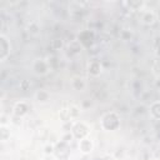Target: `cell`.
<instances>
[{"mask_svg": "<svg viewBox=\"0 0 160 160\" xmlns=\"http://www.w3.org/2000/svg\"><path fill=\"white\" fill-rule=\"evenodd\" d=\"M68 110H69V119L70 120L79 118V115H80V108L79 106H76V105H69L68 106Z\"/></svg>", "mask_w": 160, "mask_h": 160, "instance_id": "obj_11", "label": "cell"}, {"mask_svg": "<svg viewBox=\"0 0 160 160\" xmlns=\"http://www.w3.org/2000/svg\"><path fill=\"white\" fill-rule=\"evenodd\" d=\"M159 55H160V48H159Z\"/></svg>", "mask_w": 160, "mask_h": 160, "instance_id": "obj_20", "label": "cell"}, {"mask_svg": "<svg viewBox=\"0 0 160 160\" xmlns=\"http://www.w3.org/2000/svg\"><path fill=\"white\" fill-rule=\"evenodd\" d=\"M35 98H36V100L39 102H46L50 99V94L48 91H45V90H39V91H36Z\"/></svg>", "mask_w": 160, "mask_h": 160, "instance_id": "obj_12", "label": "cell"}, {"mask_svg": "<svg viewBox=\"0 0 160 160\" xmlns=\"http://www.w3.org/2000/svg\"><path fill=\"white\" fill-rule=\"evenodd\" d=\"M71 134H72V136L75 139H79V140L85 139L89 135V128H88V125L85 122L78 121L71 126Z\"/></svg>", "mask_w": 160, "mask_h": 160, "instance_id": "obj_3", "label": "cell"}, {"mask_svg": "<svg viewBox=\"0 0 160 160\" xmlns=\"http://www.w3.org/2000/svg\"><path fill=\"white\" fill-rule=\"evenodd\" d=\"M29 110H30V106H29V104L26 101H19L14 106V115L16 118L21 119L22 116H25L29 112Z\"/></svg>", "mask_w": 160, "mask_h": 160, "instance_id": "obj_6", "label": "cell"}, {"mask_svg": "<svg viewBox=\"0 0 160 160\" xmlns=\"http://www.w3.org/2000/svg\"><path fill=\"white\" fill-rule=\"evenodd\" d=\"M92 148H94L92 141L89 138H85V139L79 140V150L82 154H90L92 151Z\"/></svg>", "mask_w": 160, "mask_h": 160, "instance_id": "obj_7", "label": "cell"}, {"mask_svg": "<svg viewBox=\"0 0 160 160\" xmlns=\"http://www.w3.org/2000/svg\"><path fill=\"white\" fill-rule=\"evenodd\" d=\"M72 86H74L75 90H82L85 88V82H84V80L81 78H76L72 81Z\"/></svg>", "mask_w": 160, "mask_h": 160, "instance_id": "obj_16", "label": "cell"}, {"mask_svg": "<svg viewBox=\"0 0 160 160\" xmlns=\"http://www.w3.org/2000/svg\"><path fill=\"white\" fill-rule=\"evenodd\" d=\"M94 39L95 36L91 30H82L78 34V38H76V40L80 42L82 48H90L94 44Z\"/></svg>", "mask_w": 160, "mask_h": 160, "instance_id": "obj_4", "label": "cell"}, {"mask_svg": "<svg viewBox=\"0 0 160 160\" xmlns=\"http://www.w3.org/2000/svg\"><path fill=\"white\" fill-rule=\"evenodd\" d=\"M9 54H10V42L8 41L5 35H1L0 36V60L5 61Z\"/></svg>", "mask_w": 160, "mask_h": 160, "instance_id": "obj_5", "label": "cell"}, {"mask_svg": "<svg viewBox=\"0 0 160 160\" xmlns=\"http://www.w3.org/2000/svg\"><path fill=\"white\" fill-rule=\"evenodd\" d=\"M51 46L54 48V49H60L61 46H62V41H61V39H54L52 41H51Z\"/></svg>", "mask_w": 160, "mask_h": 160, "instance_id": "obj_17", "label": "cell"}, {"mask_svg": "<svg viewBox=\"0 0 160 160\" xmlns=\"http://www.w3.org/2000/svg\"><path fill=\"white\" fill-rule=\"evenodd\" d=\"M150 111H151V114L155 119H160V101L154 102L150 108Z\"/></svg>", "mask_w": 160, "mask_h": 160, "instance_id": "obj_14", "label": "cell"}, {"mask_svg": "<svg viewBox=\"0 0 160 160\" xmlns=\"http://www.w3.org/2000/svg\"><path fill=\"white\" fill-rule=\"evenodd\" d=\"M100 124H101V128L104 130L114 131V130L119 129V126H120V118L116 112L110 111V112H106V114L102 115Z\"/></svg>", "mask_w": 160, "mask_h": 160, "instance_id": "obj_1", "label": "cell"}, {"mask_svg": "<svg viewBox=\"0 0 160 160\" xmlns=\"http://www.w3.org/2000/svg\"><path fill=\"white\" fill-rule=\"evenodd\" d=\"M29 88H30V82L28 81V80H21V82H20V89L21 90H29Z\"/></svg>", "mask_w": 160, "mask_h": 160, "instance_id": "obj_19", "label": "cell"}, {"mask_svg": "<svg viewBox=\"0 0 160 160\" xmlns=\"http://www.w3.org/2000/svg\"><path fill=\"white\" fill-rule=\"evenodd\" d=\"M54 149H55V145L48 144V145L44 148V152H45V154H54Z\"/></svg>", "mask_w": 160, "mask_h": 160, "instance_id": "obj_18", "label": "cell"}, {"mask_svg": "<svg viewBox=\"0 0 160 160\" xmlns=\"http://www.w3.org/2000/svg\"><path fill=\"white\" fill-rule=\"evenodd\" d=\"M141 20H142V22H144L145 25H152V24L155 22L156 18H155L154 12H151V11H146V12L142 14Z\"/></svg>", "mask_w": 160, "mask_h": 160, "instance_id": "obj_10", "label": "cell"}, {"mask_svg": "<svg viewBox=\"0 0 160 160\" xmlns=\"http://www.w3.org/2000/svg\"><path fill=\"white\" fill-rule=\"evenodd\" d=\"M88 70H89V74L92 75V76L100 75V72H101V64H100V61H96V60L91 61L89 64V69Z\"/></svg>", "mask_w": 160, "mask_h": 160, "instance_id": "obj_9", "label": "cell"}, {"mask_svg": "<svg viewBox=\"0 0 160 160\" xmlns=\"http://www.w3.org/2000/svg\"><path fill=\"white\" fill-rule=\"evenodd\" d=\"M0 138L2 141H6L10 138V129L6 125H0Z\"/></svg>", "mask_w": 160, "mask_h": 160, "instance_id": "obj_13", "label": "cell"}, {"mask_svg": "<svg viewBox=\"0 0 160 160\" xmlns=\"http://www.w3.org/2000/svg\"><path fill=\"white\" fill-rule=\"evenodd\" d=\"M125 5H128L132 10H140L144 6V2L142 1H128V2H125Z\"/></svg>", "mask_w": 160, "mask_h": 160, "instance_id": "obj_15", "label": "cell"}, {"mask_svg": "<svg viewBox=\"0 0 160 160\" xmlns=\"http://www.w3.org/2000/svg\"><path fill=\"white\" fill-rule=\"evenodd\" d=\"M70 152H71V149H70L69 142H65V141L61 140V141L55 144L54 155L56 156V159H59V160H68L69 156H70Z\"/></svg>", "mask_w": 160, "mask_h": 160, "instance_id": "obj_2", "label": "cell"}, {"mask_svg": "<svg viewBox=\"0 0 160 160\" xmlns=\"http://www.w3.org/2000/svg\"><path fill=\"white\" fill-rule=\"evenodd\" d=\"M32 69H34V72L35 74H38V75H45L48 72V70H49V66H48V64L44 60H36L34 62Z\"/></svg>", "mask_w": 160, "mask_h": 160, "instance_id": "obj_8", "label": "cell"}]
</instances>
